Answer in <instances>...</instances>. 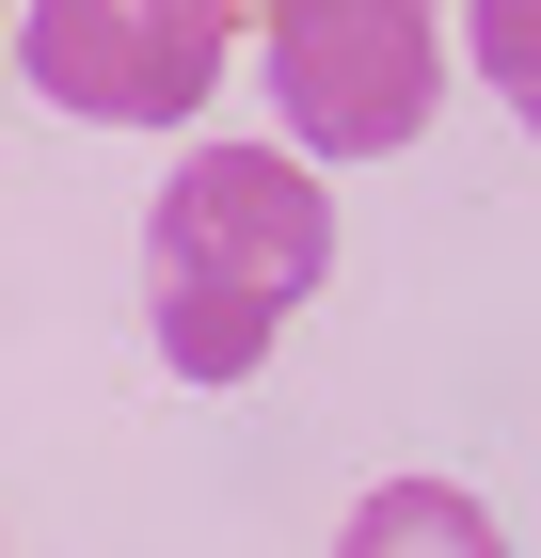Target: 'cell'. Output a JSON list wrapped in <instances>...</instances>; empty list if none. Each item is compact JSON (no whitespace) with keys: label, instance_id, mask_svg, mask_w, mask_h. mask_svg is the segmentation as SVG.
Returning <instances> with one entry per match:
<instances>
[{"label":"cell","instance_id":"obj_1","mask_svg":"<svg viewBox=\"0 0 541 558\" xmlns=\"http://www.w3.org/2000/svg\"><path fill=\"white\" fill-rule=\"evenodd\" d=\"M334 271V192L303 144H192L144 208V336L175 384H255Z\"/></svg>","mask_w":541,"mask_h":558},{"label":"cell","instance_id":"obj_4","mask_svg":"<svg viewBox=\"0 0 541 558\" xmlns=\"http://www.w3.org/2000/svg\"><path fill=\"white\" fill-rule=\"evenodd\" d=\"M334 558H509V526L462 495V478H382L367 511L334 526Z\"/></svg>","mask_w":541,"mask_h":558},{"label":"cell","instance_id":"obj_2","mask_svg":"<svg viewBox=\"0 0 541 558\" xmlns=\"http://www.w3.org/2000/svg\"><path fill=\"white\" fill-rule=\"evenodd\" d=\"M255 64L303 160H398L446 112V0H255Z\"/></svg>","mask_w":541,"mask_h":558},{"label":"cell","instance_id":"obj_5","mask_svg":"<svg viewBox=\"0 0 541 558\" xmlns=\"http://www.w3.org/2000/svg\"><path fill=\"white\" fill-rule=\"evenodd\" d=\"M462 48H478V81L541 129V0H462Z\"/></svg>","mask_w":541,"mask_h":558},{"label":"cell","instance_id":"obj_3","mask_svg":"<svg viewBox=\"0 0 541 558\" xmlns=\"http://www.w3.org/2000/svg\"><path fill=\"white\" fill-rule=\"evenodd\" d=\"M255 0H16V64L81 129H192L239 64Z\"/></svg>","mask_w":541,"mask_h":558},{"label":"cell","instance_id":"obj_6","mask_svg":"<svg viewBox=\"0 0 541 558\" xmlns=\"http://www.w3.org/2000/svg\"><path fill=\"white\" fill-rule=\"evenodd\" d=\"M0 33H16V0H0Z\"/></svg>","mask_w":541,"mask_h":558}]
</instances>
